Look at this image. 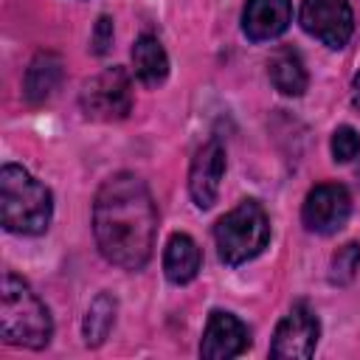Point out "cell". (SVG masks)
I'll use <instances>...</instances> for the list:
<instances>
[{"instance_id": "6da1fadb", "label": "cell", "mask_w": 360, "mask_h": 360, "mask_svg": "<svg viewBox=\"0 0 360 360\" xmlns=\"http://www.w3.org/2000/svg\"><path fill=\"white\" fill-rule=\"evenodd\" d=\"M158 211L138 174L107 177L93 202V233L101 256L124 270H141L155 248Z\"/></svg>"}, {"instance_id": "7a4b0ae2", "label": "cell", "mask_w": 360, "mask_h": 360, "mask_svg": "<svg viewBox=\"0 0 360 360\" xmlns=\"http://www.w3.org/2000/svg\"><path fill=\"white\" fill-rule=\"evenodd\" d=\"M53 200L51 191L31 177L22 166L6 163L0 169V219L11 233H42L51 225Z\"/></svg>"}, {"instance_id": "3957f363", "label": "cell", "mask_w": 360, "mask_h": 360, "mask_svg": "<svg viewBox=\"0 0 360 360\" xmlns=\"http://www.w3.org/2000/svg\"><path fill=\"white\" fill-rule=\"evenodd\" d=\"M0 332L11 346L42 349L53 335V321L39 295L14 273L3 276L0 290Z\"/></svg>"}, {"instance_id": "277c9868", "label": "cell", "mask_w": 360, "mask_h": 360, "mask_svg": "<svg viewBox=\"0 0 360 360\" xmlns=\"http://www.w3.org/2000/svg\"><path fill=\"white\" fill-rule=\"evenodd\" d=\"M214 239L225 264H245L267 248L270 219L256 200H245L217 222Z\"/></svg>"}, {"instance_id": "5b68a950", "label": "cell", "mask_w": 360, "mask_h": 360, "mask_svg": "<svg viewBox=\"0 0 360 360\" xmlns=\"http://www.w3.org/2000/svg\"><path fill=\"white\" fill-rule=\"evenodd\" d=\"M82 110L93 121H121L132 110V84L124 68H107L82 87Z\"/></svg>"}, {"instance_id": "8992f818", "label": "cell", "mask_w": 360, "mask_h": 360, "mask_svg": "<svg viewBox=\"0 0 360 360\" xmlns=\"http://www.w3.org/2000/svg\"><path fill=\"white\" fill-rule=\"evenodd\" d=\"M321 323L318 315L307 304H295L276 326L270 357L276 360H307L318 346Z\"/></svg>"}, {"instance_id": "52a82bcc", "label": "cell", "mask_w": 360, "mask_h": 360, "mask_svg": "<svg viewBox=\"0 0 360 360\" xmlns=\"http://www.w3.org/2000/svg\"><path fill=\"white\" fill-rule=\"evenodd\" d=\"M301 25L309 37L329 48H343L354 31V17L346 0H304Z\"/></svg>"}, {"instance_id": "ba28073f", "label": "cell", "mask_w": 360, "mask_h": 360, "mask_svg": "<svg viewBox=\"0 0 360 360\" xmlns=\"http://www.w3.org/2000/svg\"><path fill=\"white\" fill-rule=\"evenodd\" d=\"M352 214V197L340 183H321L315 186L301 208V219L312 233H335L346 225Z\"/></svg>"}, {"instance_id": "9c48e42d", "label": "cell", "mask_w": 360, "mask_h": 360, "mask_svg": "<svg viewBox=\"0 0 360 360\" xmlns=\"http://www.w3.org/2000/svg\"><path fill=\"white\" fill-rule=\"evenodd\" d=\"M248 343H250L248 326L236 315L214 309L208 315V323H205V332L200 340V354L205 360H231V357L242 354L248 349Z\"/></svg>"}, {"instance_id": "30bf717a", "label": "cell", "mask_w": 360, "mask_h": 360, "mask_svg": "<svg viewBox=\"0 0 360 360\" xmlns=\"http://www.w3.org/2000/svg\"><path fill=\"white\" fill-rule=\"evenodd\" d=\"M225 174V149L219 141H208L197 149L188 169V194L197 208H211L219 194V183Z\"/></svg>"}, {"instance_id": "8fae6325", "label": "cell", "mask_w": 360, "mask_h": 360, "mask_svg": "<svg viewBox=\"0 0 360 360\" xmlns=\"http://www.w3.org/2000/svg\"><path fill=\"white\" fill-rule=\"evenodd\" d=\"M290 20H292L290 0H248L242 11V31L253 42H267L281 37Z\"/></svg>"}, {"instance_id": "7c38bea8", "label": "cell", "mask_w": 360, "mask_h": 360, "mask_svg": "<svg viewBox=\"0 0 360 360\" xmlns=\"http://www.w3.org/2000/svg\"><path fill=\"white\" fill-rule=\"evenodd\" d=\"M200 248L188 233H172L163 250V270L172 284H188L200 270Z\"/></svg>"}, {"instance_id": "4fadbf2b", "label": "cell", "mask_w": 360, "mask_h": 360, "mask_svg": "<svg viewBox=\"0 0 360 360\" xmlns=\"http://www.w3.org/2000/svg\"><path fill=\"white\" fill-rule=\"evenodd\" d=\"M59 79H62V59L51 51H39L31 59L28 70H25V82H22L25 101L28 104H42L56 90Z\"/></svg>"}, {"instance_id": "5bb4252c", "label": "cell", "mask_w": 360, "mask_h": 360, "mask_svg": "<svg viewBox=\"0 0 360 360\" xmlns=\"http://www.w3.org/2000/svg\"><path fill=\"white\" fill-rule=\"evenodd\" d=\"M267 73H270L273 87L284 96H301L309 82L307 68L292 48H276L267 59Z\"/></svg>"}, {"instance_id": "9a60e30c", "label": "cell", "mask_w": 360, "mask_h": 360, "mask_svg": "<svg viewBox=\"0 0 360 360\" xmlns=\"http://www.w3.org/2000/svg\"><path fill=\"white\" fill-rule=\"evenodd\" d=\"M132 68H135V76L149 87H158L169 76V56H166V51H163L158 37L141 34L135 39V45H132Z\"/></svg>"}, {"instance_id": "2e32d148", "label": "cell", "mask_w": 360, "mask_h": 360, "mask_svg": "<svg viewBox=\"0 0 360 360\" xmlns=\"http://www.w3.org/2000/svg\"><path fill=\"white\" fill-rule=\"evenodd\" d=\"M115 309H118V304L110 292H98L93 298L90 309L84 315V326H82L87 346H101L104 343V338L110 335V329L115 323Z\"/></svg>"}, {"instance_id": "e0dca14e", "label": "cell", "mask_w": 360, "mask_h": 360, "mask_svg": "<svg viewBox=\"0 0 360 360\" xmlns=\"http://www.w3.org/2000/svg\"><path fill=\"white\" fill-rule=\"evenodd\" d=\"M360 270V245L357 242H349L343 248H338V253L332 256V270H329V281L332 284H349L354 281Z\"/></svg>"}, {"instance_id": "ac0fdd59", "label": "cell", "mask_w": 360, "mask_h": 360, "mask_svg": "<svg viewBox=\"0 0 360 360\" xmlns=\"http://www.w3.org/2000/svg\"><path fill=\"white\" fill-rule=\"evenodd\" d=\"M360 155V132L354 127H338L332 135V158L338 163H349Z\"/></svg>"}, {"instance_id": "d6986e66", "label": "cell", "mask_w": 360, "mask_h": 360, "mask_svg": "<svg viewBox=\"0 0 360 360\" xmlns=\"http://www.w3.org/2000/svg\"><path fill=\"white\" fill-rule=\"evenodd\" d=\"M90 45H93V53L96 56H104L107 51H110V45H112V20L110 17H98V22H96V28H93V39H90Z\"/></svg>"}, {"instance_id": "ffe728a7", "label": "cell", "mask_w": 360, "mask_h": 360, "mask_svg": "<svg viewBox=\"0 0 360 360\" xmlns=\"http://www.w3.org/2000/svg\"><path fill=\"white\" fill-rule=\"evenodd\" d=\"M352 104L360 110V73L352 79Z\"/></svg>"}]
</instances>
